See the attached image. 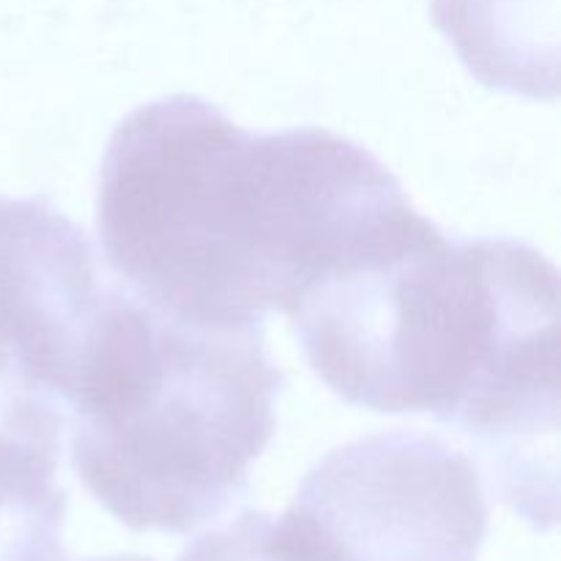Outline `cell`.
Segmentation results:
<instances>
[{"mask_svg":"<svg viewBox=\"0 0 561 561\" xmlns=\"http://www.w3.org/2000/svg\"><path fill=\"white\" fill-rule=\"evenodd\" d=\"M414 211L367 148L327 129L255 135L192 93L115 126L96 228L135 299L181 323L263 329Z\"/></svg>","mask_w":561,"mask_h":561,"instance_id":"obj_1","label":"cell"},{"mask_svg":"<svg viewBox=\"0 0 561 561\" xmlns=\"http://www.w3.org/2000/svg\"><path fill=\"white\" fill-rule=\"evenodd\" d=\"M288 318L337 398L460 427L502 504L535 529L557 524L559 272L542 252L449 241L414 211Z\"/></svg>","mask_w":561,"mask_h":561,"instance_id":"obj_2","label":"cell"},{"mask_svg":"<svg viewBox=\"0 0 561 561\" xmlns=\"http://www.w3.org/2000/svg\"><path fill=\"white\" fill-rule=\"evenodd\" d=\"M285 376L263 329L181 323L126 288L71 389V466L131 531L190 535L250 485Z\"/></svg>","mask_w":561,"mask_h":561,"instance_id":"obj_3","label":"cell"},{"mask_svg":"<svg viewBox=\"0 0 561 561\" xmlns=\"http://www.w3.org/2000/svg\"><path fill=\"white\" fill-rule=\"evenodd\" d=\"M299 561H477L480 469L431 433H373L332 449L277 520Z\"/></svg>","mask_w":561,"mask_h":561,"instance_id":"obj_4","label":"cell"},{"mask_svg":"<svg viewBox=\"0 0 561 561\" xmlns=\"http://www.w3.org/2000/svg\"><path fill=\"white\" fill-rule=\"evenodd\" d=\"M85 230L42 197H0V359L69 400L115 296Z\"/></svg>","mask_w":561,"mask_h":561,"instance_id":"obj_5","label":"cell"},{"mask_svg":"<svg viewBox=\"0 0 561 561\" xmlns=\"http://www.w3.org/2000/svg\"><path fill=\"white\" fill-rule=\"evenodd\" d=\"M58 403L0 367V561H66Z\"/></svg>","mask_w":561,"mask_h":561,"instance_id":"obj_6","label":"cell"},{"mask_svg":"<svg viewBox=\"0 0 561 561\" xmlns=\"http://www.w3.org/2000/svg\"><path fill=\"white\" fill-rule=\"evenodd\" d=\"M433 22L491 91L559 93V0H433Z\"/></svg>","mask_w":561,"mask_h":561,"instance_id":"obj_7","label":"cell"},{"mask_svg":"<svg viewBox=\"0 0 561 561\" xmlns=\"http://www.w3.org/2000/svg\"><path fill=\"white\" fill-rule=\"evenodd\" d=\"M179 561H299L285 546L277 520L266 513L239 515L219 529L197 537Z\"/></svg>","mask_w":561,"mask_h":561,"instance_id":"obj_8","label":"cell"},{"mask_svg":"<svg viewBox=\"0 0 561 561\" xmlns=\"http://www.w3.org/2000/svg\"><path fill=\"white\" fill-rule=\"evenodd\" d=\"M88 561H151L142 557H107V559H88Z\"/></svg>","mask_w":561,"mask_h":561,"instance_id":"obj_9","label":"cell"}]
</instances>
